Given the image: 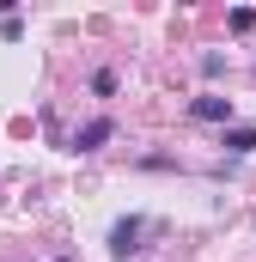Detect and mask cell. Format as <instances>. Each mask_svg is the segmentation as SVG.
I'll use <instances>...</instances> for the list:
<instances>
[{"instance_id":"cell-5","label":"cell","mask_w":256,"mask_h":262,"mask_svg":"<svg viewBox=\"0 0 256 262\" xmlns=\"http://www.w3.org/2000/svg\"><path fill=\"white\" fill-rule=\"evenodd\" d=\"M226 31H232V37H250L256 31V6H232V12H226Z\"/></svg>"},{"instance_id":"cell-1","label":"cell","mask_w":256,"mask_h":262,"mask_svg":"<svg viewBox=\"0 0 256 262\" xmlns=\"http://www.w3.org/2000/svg\"><path fill=\"white\" fill-rule=\"evenodd\" d=\"M189 116L195 122H220V128H232V98H220V92H201L189 104Z\"/></svg>"},{"instance_id":"cell-4","label":"cell","mask_w":256,"mask_h":262,"mask_svg":"<svg viewBox=\"0 0 256 262\" xmlns=\"http://www.w3.org/2000/svg\"><path fill=\"white\" fill-rule=\"evenodd\" d=\"M220 146H226V152H256V128H244V122H232V128L220 134Z\"/></svg>"},{"instance_id":"cell-7","label":"cell","mask_w":256,"mask_h":262,"mask_svg":"<svg viewBox=\"0 0 256 262\" xmlns=\"http://www.w3.org/2000/svg\"><path fill=\"white\" fill-rule=\"evenodd\" d=\"M55 262H79V256H55Z\"/></svg>"},{"instance_id":"cell-6","label":"cell","mask_w":256,"mask_h":262,"mask_svg":"<svg viewBox=\"0 0 256 262\" xmlns=\"http://www.w3.org/2000/svg\"><path fill=\"white\" fill-rule=\"evenodd\" d=\"M92 92H98V98H110V92H116V73H110V67H98V73H92Z\"/></svg>"},{"instance_id":"cell-2","label":"cell","mask_w":256,"mask_h":262,"mask_svg":"<svg viewBox=\"0 0 256 262\" xmlns=\"http://www.w3.org/2000/svg\"><path fill=\"white\" fill-rule=\"evenodd\" d=\"M140 238H146V220H116L110 226V256H134Z\"/></svg>"},{"instance_id":"cell-3","label":"cell","mask_w":256,"mask_h":262,"mask_svg":"<svg viewBox=\"0 0 256 262\" xmlns=\"http://www.w3.org/2000/svg\"><path fill=\"white\" fill-rule=\"evenodd\" d=\"M110 134H116V122H110V116H92L86 128L73 134V152H98V146H104Z\"/></svg>"}]
</instances>
